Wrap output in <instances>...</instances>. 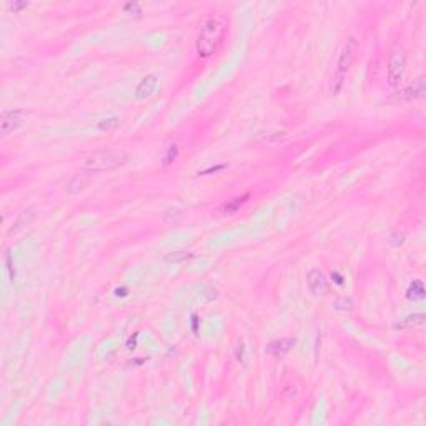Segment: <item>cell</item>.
<instances>
[{
  "mask_svg": "<svg viewBox=\"0 0 426 426\" xmlns=\"http://www.w3.org/2000/svg\"><path fill=\"white\" fill-rule=\"evenodd\" d=\"M225 34V22L220 17H208L201 24L198 35H196L195 50L200 58H208L217 52L218 45L222 44Z\"/></svg>",
  "mask_w": 426,
  "mask_h": 426,
  "instance_id": "6da1fadb",
  "label": "cell"
},
{
  "mask_svg": "<svg viewBox=\"0 0 426 426\" xmlns=\"http://www.w3.org/2000/svg\"><path fill=\"white\" fill-rule=\"evenodd\" d=\"M128 162V155L120 150H97L87 155L82 162V170L85 173L113 172Z\"/></svg>",
  "mask_w": 426,
  "mask_h": 426,
  "instance_id": "7a4b0ae2",
  "label": "cell"
},
{
  "mask_svg": "<svg viewBox=\"0 0 426 426\" xmlns=\"http://www.w3.org/2000/svg\"><path fill=\"white\" fill-rule=\"evenodd\" d=\"M358 50V42H356L355 37H350L338 53V58H336V70H335V77L331 80V94L333 95H338L341 92V87H343V79H345L346 72L350 70L351 63H353V58H355V53Z\"/></svg>",
  "mask_w": 426,
  "mask_h": 426,
  "instance_id": "3957f363",
  "label": "cell"
},
{
  "mask_svg": "<svg viewBox=\"0 0 426 426\" xmlns=\"http://www.w3.org/2000/svg\"><path fill=\"white\" fill-rule=\"evenodd\" d=\"M406 70V55L403 52V48L396 47L391 50L390 58H388V67H386V79L388 84L391 87H400L403 75Z\"/></svg>",
  "mask_w": 426,
  "mask_h": 426,
  "instance_id": "277c9868",
  "label": "cell"
},
{
  "mask_svg": "<svg viewBox=\"0 0 426 426\" xmlns=\"http://www.w3.org/2000/svg\"><path fill=\"white\" fill-rule=\"evenodd\" d=\"M25 120V110L13 108V110H2L0 113V130L2 135H10Z\"/></svg>",
  "mask_w": 426,
  "mask_h": 426,
  "instance_id": "5b68a950",
  "label": "cell"
},
{
  "mask_svg": "<svg viewBox=\"0 0 426 426\" xmlns=\"http://www.w3.org/2000/svg\"><path fill=\"white\" fill-rule=\"evenodd\" d=\"M306 285H308V290L311 295H315V296L323 295V293L327 291V278H325V275L320 272V270L313 268L306 275Z\"/></svg>",
  "mask_w": 426,
  "mask_h": 426,
  "instance_id": "8992f818",
  "label": "cell"
},
{
  "mask_svg": "<svg viewBox=\"0 0 426 426\" xmlns=\"http://www.w3.org/2000/svg\"><path fill=\"white\" fill-rule=\"evenodd\" d=\"M158 87V77L155 73H148L146 77L140 80V84L137 85L135 89V98L137 100H143L150 95H153V92L157 90Z\"/></svg>",
  "mask_w": 426,
  "mask_h": 426,
  "instance_id": "52a82bcc",
  "label": "cell"
},
{
  "mask_svg": "<svg viewBox=\"0 0 426 426\" xmlns=\"http://www.w3.org/2000/svg\"><path fill=\"white\" fill-rule=\"evenodd\" d=\"M295 343H296V340L291 336H285V338H280V340H275L267 346V353L273 355V356H283V355H286L293 346H295Z\"/></svg>",
  "mask_w": 426,
  "mask_h": 426,
  "instance_id": "ba28073f",
  "label": "cell"
},
{
  "mask_svg": "<svg viewBox=\"0 0 426 426\" xmlns=\"http://www.w3.org/2000/svg\"><path fill=\"white\" fill-rule=\"evenodd\" d=\"M426 92V87H425V79L423 77H418L416 80H413L411 84H408L405 89L401 90V97H405L406 100H416V98H421Z\"/></svg>",
  "mask_w": 426,
  "mask_h": 426,
  "instance_id": "9c48e42d",
  "label": "cell"
},
{
  "mask_svg": "<svg viewBox=\"0 0 426 426\" xmlns=\"http://www.w3.org/2000/svg\"><path fill=\"white\" fill-rule=\"evenodd\" d=\"M425 322V313H415V315H408L406 318L400 320L398 323H395V330H408L413 327H418Z\"/></svg>",
  "mask_w": 426,
  "mask_h": 426,
  "instance_id": "30bf717a",
  "label": "cell"
},
{
  "mask_svg": "<svg viewBox=\"0 0 426 426\" xmlns=\"http://www.w3.org/2000/svg\"><path fill=\"white\" fill-rule=\"evenodd\" d=\"M248 198H250L248 193H245V195H241V196H237V198H232L230 201H227V203L223 205V212L228 213V215L237 213L238 210H240V208L246 203V200H248Z\"/></svg>",
  "mask_w": 426,
  "mask_h": 426,
  "instance_id": "8fae6325",
  "label": "cell"
},
{
  "mask_svg": "<svg viewBox=\"0 0 426 426\" xmlns=\"http://www.w3.org/2000/svg\"><path fill=\"white\" fill-rule=\"evenodd\" d=\"M406 296H408L410 300H423L425 298V286L423 283H421L420 280H413L410 283L408 290H406Z\"/></svg>",
  "mask_w": 426,
  "mask_h": 426,
  "instance_id": "7c38bea8",
  "label": "cell"
},
{
  "mask_svg": "<svg viewBox=\"0 0 426 426\" xmlns=\"http://www.w3.org/2000/svg\"><path fill=\"white\" fill-rule=\"evenodd\" d=\"M32 220H34V213H32V210H25V212H22L20 217L17 218V222L12 225L13 228H10V232H8V233H10V235H12V233H17L18 230H22L24 227L29 225Z\"/></svg>",
  "mask_w": 426,
  "mask_h": 426,
  "instance_id": "4fadbf2b",
  "label": "cell"
},
{
  "mask_svg": "<svg viewBox=\"0 0 426 426\" xmlns=\"http://www.w3.org/2000/svg\"><path fill=\"white\" fill-rule=\"evenodd\" d=\"M118 123H120V118H118V117H110V118H103V120H100L97 125H95V128H97L98 132H108V130L117 128Z\"/></svg>",
  "mask_w": 426,
  "mask_h": 426,
  "instance_id": "5bb4252c",
  "label": "cell"
},
{
  "mask_svg": "<svg viewBox=\"0 0 426 426\" xmlns=\"http://www.w3.org/2000/svg\"><path fill=\"white\" fill-rule=\"evenodd\" d=\"M178 153H180V148H178L177 143L168 145L167 152H165V155H163V165H165V167H168V165H172L173 162H175V160L178 158Z\"/></svg>",
  "mask_w": 426,
  "mask_h": 426,
  "instance_id": "9a60e30c",
  "label": "cell"
},
{
  "mask_svg": "<svg viewBox=\"0 0 426 426\" xmlns=\"http://www.w3.org/2000/svg\"><path fill=\"white\" fill-rule=\"evenodd\" d=\"M191 253H189V251H175V253H170L167 256V258H165V262L167 263H183V262H187V260H190L191 258Z\"/></svg>",
  "mask_w": 426,
  "mask_h": 426,
  "instance_id": "2e32d148",
  "label": "cell"
},
{
  "mask_svg": "<svg viewBox=\"0 0 426 426\" xmlns=\"http://www.w3.org/2000/svg\"><path fill=\"white\" fill-rule=\"evenodd\" d=\"M262 137H263L265 142H268V143H280L282 140L286 139V134H285V132L275 130V132H265Z\"/></svg>",
  "mask_w": 426,
  "mask_h": 426,
  "instance_id": "e0dca14e",
  "label": "cell"
},
{
  "mask_svg": "<svg viewBox=\"0 0 426 426\" xmlns=\"http://www.w3.org/2000/svg\"><path fill=\"white\" fill-rule=\"evenodd\" d=\"M335 308L340 310V311H350L351 308H353V301H351L350 298H346V296H341V298H338L335 301Z\"/></svg>",
  "mask_w": 426,
  "mask_h": 426,
  "instance_id": "ac0fdd59",
  "label": "cell"
},
{
  "mask_svg": "<svg viewBox=\"0 0 426 426\" xmlns=\"http://www.w3.org/2000/svg\"><path fill=\"white\" fill-rule=\"evenodd\" d=\"M235 355H237L238 361H245V345H243V341H238Z\"/></svg>",
  "mask_w": 426,
  "mask_h": 426,
  "instance_id": "d6986e66",
  "label": "cell"
},
{
  "mask_svg": "<svg viewBox=\"0 0 426 426\" xmlns=\"http://www.w3.org/2000/svg\"><path fill=\"white\" fill-rule=\"evenodd\" d=\"M123 10H125L127 13H134V12L140 13V7H139V3H134V2H130V3H127V5L123 7Z\"/></svg>",
  "mask_w": 426,
  "mask_h": 426,
  "instance_id": "ffe728a7",
  "label": "cell"
},
{
  "mask_svg": "<svg viewBox=\"0 0 426 426\" xmlns=\"http://www.w3.org/2000/svg\"><path fill=\"white\" fill-rule=\"evenodd\" d=\"M222 168H225V167H223V165H220V167L213 168V172H215V170H222ZM208 172H212V170H205V172H201V175H205V173H208Z\"/></svg>",
  "mask_w": 426,
  "mask_h": 426,
  "instance_id": "44dd1931",
  "label": "cell"
}]
</instances>
